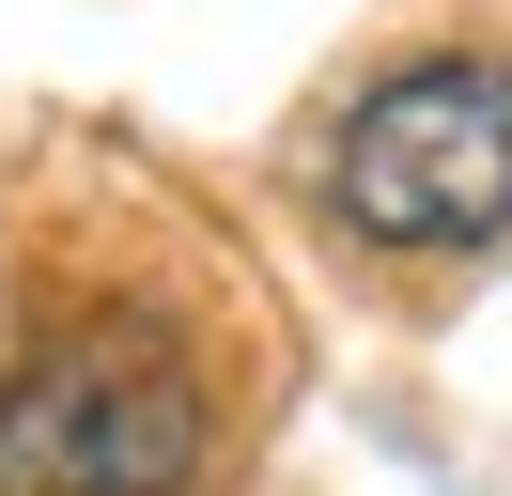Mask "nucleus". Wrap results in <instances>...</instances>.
Returning a JSON list of instances; mask_svg holds the SVG:
<instances>
[{"label": "nucleus", "mask_w": 512, "mask_h": 496, "mask_svg": "<svg viewBox=\"0 0 512 496\" xmlns=\"http://www.w3.org/2000/svg\"><path fill=\"white\" fill-rule=\"evenodd\" d=\"M218 419L156 310H78L0 388V496H187Z\"/></svg>", "instance_id": "obj_1"}, {"label": "nucleus", "mask_w": 512, "mask_h": 496, "mask_svg": "<svg viewBox=\"0 0 512 496\" xmlns=\"http://www.w3.org/2000/svg\"><path fill=\"white\" fill-rule=\"evenodd\" d=\"M326 217L373 248H497L512 233V62L450 47V62L373 78L326 140Z\"/></svg>", "instance_id": "obj_2"}]
</instances>
